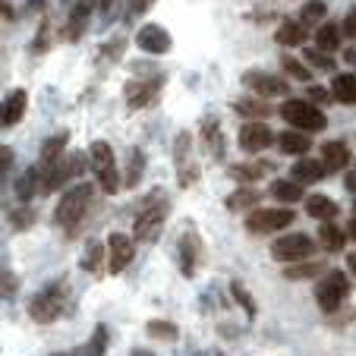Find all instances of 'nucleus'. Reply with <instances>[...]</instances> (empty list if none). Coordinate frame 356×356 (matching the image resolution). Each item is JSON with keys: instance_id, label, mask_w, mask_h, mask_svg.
Segmentation results:
<instances>
[{"instance_id": "nucleus-13", "label": "nucleus", "mask_w": 356, "mask_h": 356, "mask_svg": "<svg viewBox=\"0 0 356 356\" xmlns=\"http://www.w3.org/2000/svg\"><path fill=\"white\" fill-rule=\"evenodd\" d=\"M275 139L277 136L271 133L265 123H246V127L240 129V136H236V142H240L243 152H265Z\"/></svg>"}, {"instance_id": "nucleus-9", "label": "nucleus", "mask_w": 356, "mask_h": 356, "mask_svg": "<svg viewBox=\"0 0 356 356\" xmlns=\"http://www.w3.org/2000/svg\"><path fill=\"white\" fill-rule=\"evenodd\" d=\"M133 252H136L133 236L111 234L108 236V271H111V275H120V271L133 262Z\"/></svg>"}, {"instance_id": "nucleus-31", "label": "nucleus", "mask_w": 356, "mask_h": 356, "mask_svg": "<svg viewBox=\"0 0 356 356\" xmlns=\"http://www.w3.org/2000/svg\"><path fill=\"white\" fill-rule=\"evenodd\" d=\"M234 111L236 114H243V117H268L271 114V108H268V101H259V98H240V101H234Z\"/></svg>"}, {"instance_id": "nucleus-24", "label": "nucleus", "mask_w": 356, "mask_h": 356, "mask_svg": "<svg viewBox=\"0 0 356 356\" xmlns=\"http://www.w3.org/2000/svg\"><path fill=\"white\" fill-rule=\"evenodd\" d=\"M306 211H309L312 218H318V221L328 224L331 218L337 215V205L328 199V195H309V199H306Z\"/></svg>"}, {"instance_id": "nucleus-3", "label": "nucleus", "mask_w": 356, "mask_h": 356, "mask_svg": "<svg viewBox=\"0 0 356 356\" xmlns=\"http://www.w3.org/2000/svg\"><path fill=\"white\" fill-rule=\"evenodd\" d=\"M281 117L296 129H306V133H318L325 129V114L312 104V101H300V98H290L281 104Z\"/></svg>"}, {"instance_id": "nucleus-16", "label": "nucleus", "mask_w": 356, "mask_h": 356, "mask_svg": "<svg viewBox=\"0 0 356 356\" xmlns=\"http://www.w3.org/2000/svg\"><path fill=\"white\" fill-rule=\"evenodd\" d=\"M63 145H67V133L51 136V139L41 145V161H38V168L47 170V168H54V164H60V161H63Z\"/></svg>"}, {"instance_id": "nucleus-35", "label": "nucleus", "mask_w": 356, "mask_h": 356, "mask_svg": "<svg viewBox=\"0 0 356 356\" xmlns=\"http://www.w3.org/2000/svg\"><path fill=\"white\" fill-rule=\"evenodd\" d=\"M318 271H322L318 262H302V265H287L284 277H287V281H306V277H316Z\"/></svg>"}, {"instance_id": "nucleus-53", "label": "nucleus", "mask_w": 356, "mask_h": 356, "mask_svg": "<svg viewBox=\"0 0 356 356\" xmlns=\"http://www.w3.org/2000/svg\"><path fill=\"white\" fill-rule=\"evenodd\" d=\"M57 356H63V353H57Z\"/></svg>"}, {"instance_id": "nucleus-42", "label": "nucleus", "mask_w": 356, "mask_h": 356, "mask_svg": "<svg viewBox=\"0 0 356 356\" xmlns=\"http://www.w3.org/2000/svg\"><path fill=\"white\" fill-rule=\"evenodd\" d=\"M152 3H155V0H129V13H133V16L139 13L142 16L145 10H152Z\"/></svg>"}, {"instance_id": "nucleus-36", "label": "nucleus", "mask_w": 356, "mask_h": 356, "mask_svg": "<svg viewBox=\"0 0 356 356\" xmlns=\"http://www.w3.org/2000/svg\"><path fill=\"white\" fill-rule=\"evenodd\" d=\"M230 293H234V300L243 306V312H246V318H256V312H259V309H256V300L249 296V290L243 287L240 281H234V284H230Z\"/></svg>"}, {"instance_id": "nucleus-4", "label": "nucleus", "mask_w": 356, "mask_h": 356, "mask_svg": "<svg viewBox=\"0 0 356 356\" xmlns=\"http://www.w3.org/2000/svg\"><path fill=\"white\" fill-rule=\"evenodd\" d=\"M88 155H92V170H95V177H98L101 189H104V193H111V195L120 193V177H117L114 152H111L108 142H95Z\"/></svg>"}, {"instance_id": "nucleus-41", "label": "nucleus", "mask_w": 356, "mask_h": 356, "mask_svg": "<svg viewBox=\"0 0 356 356\" xmlns=\"http://www.w3.org/2000/svg\"><path fill=\"white\" fill-rule=\"evenodd\" d=\"M341 32L347 35V38H353V41H356V10H350V13H347V19H343Z\"/></svg>"}, {"instance_id": "nucleus-7", "label": "nucleus", "mask_w": 356, "mask_h": 356, "mask_svg": "<svg viewBox=\"0 0 356 356\" xmlns=\"http://www.w3.org/2000/svg\"><path fill=\"white\" fill-rule=\"evenodd\" d=\"M312 252H316V240L306 234H290L271 243V256L277 262H306Z\"/></svg>"}, {"instance_id": "nucleus-20", "label": "nucleus", "mask_w": 356, "mask_h": 356, "mask_svg": "<svg viewBox=\"0 0 356 356\" xmlns=\"http://www.w3.org/2000/svg\"><path fill=\"white\" fill-rule=\"evenodd\" d=\"M26 114V92L22 88H13L7 101H3V127H16Z\"/></svg>"}, {"instance_id": "nucleus-29", "label": "nucleus", "mask_w": 356, "mask_h": 356, "mask_svg": "<svg viewBox=\"0 0 356 356\" xmlns=\"http://www.w3.org/2000/svg\"><path fill=\"white\" fill-rule=\"evenodd\" d=\"M325 174H328V170H325V164H316V161L293 164V180L300 183V186H302V183H318Z\"/></svg>"}, {"instance_id": "nucleus-32", "label": "nucleus", "mask_w": 356, "mask_h": 356, "mask_svg": "<svg viewBox=\"0 0 356 356\" xmlns=\"http://www.w3.org/2000/svg\"><path fill=\"white\" fill-rule=\"evenodd\" d=\"M145 331H148V337H155V341H177V325L174 322H164V318H152V322L145 325Z\"/></svg>"}, {"instance_id": "nucleus-18", "label": "nucleus", "mask_w": 356, "mask_h": 356, "mask_svg": "<svg viewBox=\"0 0 356 356\" xmlns=\"http://www.w3.org/2000/svg\"><path fill=\"white\" fill-rule=\"evenodd\" d=\"M322 164L325 170H343L350 164V148L343 142H328L322 148Z\"/></svg>"}, {"instance_id": "nucleus-12", "label": "nucleus", "mask_w": 356, "mask_h": 356, "mask_svg": "<svg viewBox=\"0 0 356 356\" xmlns=\"http://www.w3.org/2000/svg\"><path fill=\"white\" fill-rule=\"evenodd\" d=\"M136 44H139L145 54H168V51H170V35H168V29H164V26L148 22V26L139 29Z\"/></svg>"}, {"instance_id": "nucleus-40", "label": "nucleus", "mask_w": 356, "mask_h": 356, "mask_svg": "<svg viewBox=\"0 0 356 356\" xmlns=\"http://www.w3.org/2000/svg\"><path fill=\"white\" fill-rule=\"evenodd\" d=\"M10 224H13V230H26V227H32V224H35V211H32V209H19V211H13V215H10Z\"/></svg>"}, {"instance_id": "nucleus-50", "label": "nucleus", "mask_w": 356, "mask_h": 356, "mask_svg": "<svg viewBox=\"0 0 356 356\" xmlns=\"http://www.w3.org/2000/svg\"><path fill=\"white\" fill-rule=\"evenodd\" d=\"M343 57H347V60H350V63H353V67H356V51H353V47H350V51H347V54H343Z\"/></svg>"}, {"instance_id": "nucleus-37", "label": "nucleus", "mask_w": 356, "mask_h": 356, "mask_svg": "<svg viewBox=\"0 0 356 356\" xmlns=\"http://www.w3.org/2000/svg\"><path fill=\"white\" fill-rule=\"evenodd\" d=\"M306 63H312L316 70H334V60L318 47H306Z\"/></svg>"}, {"instance_id": "nucleus-33", "label": "nucleus", "mask_w": 356, "mask_h": 356, "mask_svg": "<svg viewBox=\"0 0 356 356\" xmlns=\"http://www.w3.org/2000/svg\"><path fill=\"white\" fill-rule=\"evenodd\" d=\"M325 13H328V7H325L322 0H309V3L302 7V13H300V22L306 29H316V22H322Z\"/></svg>"}, {"instance_id": "nucleus-26", "label": "nucleus", "mask_w": 356, "mask_h": 356, "mask_svg": "<svg viewBox=\"0 0 356 356\" xmlns=\"http://www.w3.org/2000/svg\"><path fill=\"white\" fill-rule=\"evenodd\" d=\"M268 193L275 195L277 202H284V205H293V202L302 199V189H300V183L296 180H275Z\"/></svg>"}, {"instance_id": "nucleus-28", "label": "nucleus", "mask_w": 356, "mask_h": 356, "mask_svg": "<svg viewBox=\"0 0 356 356\" xmlns=\"http://www.w3.org/2000/svg\"><path fill=\"white\" fill-rule=\"evenodd\" d=\"M38 189H41V170H38V164H35L32 170H26V174L16 180V195H19L22 202H29Z\"/></svg>"}, {"instance_id": "nucleus-25", "label": "nucleus", "mask_w": 356, "mask_h": 356, "mask_svg": "<svg viewBox=\"0 0 356 356\" xmlns=\"http://www.w3.org/2000/svg\"><path fill=\"white\" fill-rule=\"evenodd\" d=\"M318 243H322L328 252H341L343 243H347V230H341L337 224H322V230H318Z\"/></svg>"}, {"instance_id": "nucleus-44", "label": "nucleus", "mask_w": 356, "mask_h": 356, "mask_svg": "<svg viewBox=\"0 0 356 356\" xmlns=\"http://www.w3.org/2000/svg\"><path fill=\"white\" fill-rule=\"evenodd\" d=\"M0 158H3V174H7V170H10V161H13V152H10V148H3V152H0Z\"/></svg>"}, {"instance_id": "nucleus-17", "label": "nucleus", "mask_w": 356, "mask_h": 356, "mask_svg": "<svg viewBox=\"0 0 356 356\" xmlns=\"http://www.w3.org/2000/svg\"><path fill=\"white\" fill-rule=\"evenodd\" d=\"M331 98L341 104H356V76L353 73H337L331 82Z\"/></svg>"}, {"instance_id": "nucleus-46", "label": "nucleus", "mask_w": 356, "mask_h": 356, "mask_svg": "<svg viewBox=\"0 0 356 356\" xmlns=\"http://www.w3.org/2000/svg\"><path fill=\"white\" fill-rule=\"evenodd\" d=\"M347 236H350V240H356V218L347 224Z\"/></svg>"}, {"instance_id": "nucleus-8", "label": "nucleus", "mask_w": 356, "mask_h": 356, "mask_svg": "<svg viewBox=\"0 0 356 356\" xmlns=\"http://www.w3.org/2000/svg\"><path fill=\"white\" fill-rule=\"evenodd\" d=\"M86 209H88V186H73L57 202L54 221L60 224V227H76V224L82 221V215H86Z\"/></svg>"}, {"instance_id": "nucleus-51", "label": "nucleus", "mask_w": 356, "mask_h": 356, "mask_svg": "<svg viewBox=\"0 0 356 356\" xmlns=\"http://www.w3.org/2000/svg\"><path fill=\"white\" fill-rule=\"evenodd\" d=\"M353 211H356V202H353Z\"/></svg>"}, {"instance_id": "nucleus-14", "label": "nucleus", "mask_w": 356, "mask_h": 356, "mask_svg": "<svg viewBox=\"0 0 356 356\" xmlns=\"http://www.w3.org/2000/svg\"><path fill=\"white\" fill-rule=\"evenodd\" d=\"M95 3H98V0H76V3H73L70 19H67V29H63L67 41H79L82 38V32H86V26H88V16H92Z\"/></svg>"}, {"instance_id": "nucleus-5", "label": "nucleus", "mask_w": 356, "mask_h": 356, "mask_svg": "<svg viewBox=\"0 0 356 356\" xmlns=\"http://www.w3.org/2000/svg\"><path fill=\"white\" fill-rule=\"evenodd\" d=\"M293 211L290 209H252L246 215V230L249 234H277V230L293 224Z\"/></svg>"}, {"instance_id": "nucleus-34", "label": "nucleus", "mask_w": 356, "mask_h": 356, "mask_svg": "<svg viewBox=\"0 0 356 356\" xmlns=\"http://www.w3.org/2000/svg\"><path fill=\"white\" fill-rule=\"evenodd\" d=\"M142 170H145V155H142L139 148H133V152H129V174H127V180H123V186L133 189L136 183L142 180Z\"/></svg>"}, {"instance_id": "nucleus-21", "label": "nucleus", "mask_w": 356, "mask_h": 356, "mask_svg": "<svg viewBox=\"0 0 356 356\" xmlns=\"http://www.w3.org/2000/svg\"><path fill=\"white\" fill-rule=\"evenodd\" d=\"M271 168H275V164H268V161H249V164L230 168V177H234V180H243V183H256V180H262Z\"/></svg>"}, {"instance_id": "nucleus-38", "label": "nucleus", "mask_w": 356, "mask_h": 356, "mask_svg": "<svg viewBox=\"0 0 356 356\" xmlns=\"http://www.w3.org/2000/svg\"><path fill=\"white\" fill-rule=\"evenodd\" d=\"M281 63H284V70H287L293 79H300V82H309L312 79V73H309V67H302L300 60H293V57H281Z\"/></svg>"}, {"instance_id": "nucleus-49", "label": "nucleus", "mask_w": 356, "mask_h": 356, "mask_svg": "<svg viewBox=\"0 0 356 356\" xmlns=\"http://www.w3.org/2000/svg\"><path fill=\"white\" fill-rule=\"evenodd\" d=\"M114 3H117V0H98V7H101V10H111Z\"/></svg>"}, {"instance_id": "nucleus-23", "label": "nucleus", "mask_w": 356, "mask_h": 356, "mask_svg": "<svg viewBox=\"0 0 356 356\" xmlns=\"http://www.w3.org/2000/svg\"><path fill=\"white\" fill-rule=\"evenodd\" d=\"M259 199H262V193L259 189H236V193H230L227 195V205L230 211H249V209H256L259 205Z\"/></svg>"}, {"instance_id": "nucleus-39", "label": "nucleus", "mask_w": 356, "mask_h": 356, "mask_svg": "<svg viewBox=\"0 0 356 356\" xmlns=\"http://www.w3.org/2000/svg\"><path fill=\"white\" fill-rule=\"evenodd\" d=\"M104 350H108V328L104 325H98L92 334V347H88V353L92 356H104Z\"/></svg>"}, {"instance_id": "nucleus-19", "label": "nucleus", "mask_w": 356, "mask_h": 356, "mask_svg": "<svg viewBox=\"0 0 356 356\" xmlns=\"http://www.w3.org/2000/svg\"><path fill=\"white\" fill-rule=\"evenodd\" d=\"M277 145H281L284 155H306L312 148V142L300 133V129H287V133L277 136Z\"/></svg>"}, {"instance_id": "nucleus-45", "label": "nucleus", "mask_w": 356, "mask_h": 356, "mask_svg": "<svg viewBox=\"0 0 356 356\" xmlns=\"http://www.w3.org/2000/svg\"><path fill=\"white\" fill-rule=\"evenodd\" d=\"M347 189H350V193H356V170H350V174H347Z\"/></svg>"}, {"instance_id": "nucleus-11", "label": "nucleus", "mask_w": 356, "mask_h": 356, "mask_svg": "<svg viewBox=\"0 0 356 356\" xmlns=\"http://www.w3.org/2000/svg\"><path fill=\"white\" fill-rule=\"evenodd\" d=\"M164 86V76H155V79H133L127 86V104L129 108H145V104H152V101L158 98V92H161Z\"/></svg>"}, {"instance_id": "nucleus-47", "label": "nucleus", "mask_w": 356, "mask_h": 356, "mask_svg": "<svg viewBox=\"0 0 356 356\" xmlns=\"http://www.w3.org/2000/svg\"><path fill=\"white\" fill-rule=\"evenodd\" d=\"M129 356H155V353H152V350H142V347H136Z\"/></svg>"}, {"instance_id": "nucleus-52", "label": "nucleus", "mask_w": 356, "mask_h": 356, "mask_svg": "<svg viewBox=\"0 0 356 356\" xmlns=\"http://www.w3.org/2000/svg\"><path fill=\"white\" fill-rule=\"evenodd\" d=\"M215 356H224V353H215Z\"/></svg>"}, {"instance_id": "nucleus-30", "label": "nucleus", "mask_w": 356, "mask_h": 356, "mask_svg": "<svg viewBox=\"0 0 356 356\" xmlns=\"http://www.w3.org/2000/svg\"><path fill=\"white\" fill-rule=\"evenodd\" d=\"M104 252H108V249L101 246L98 240H92L86 249V256H82V268H86L88 275H101V265H108L104 262Z\"/></svg>"}, {"instance_id": "nucleus-27", "label": "nucleus", "mask_w": 356, "mask_h": 356, "mask_svg": "<svg viewBox=\"0 0 356 356\" xmlns=\"http://www.w3.org/2000/svg\"><path fill=\"white\" fill-rule=\"evenodd\" d=\"M316 47H318V51H325V54L337 51V47H341V26H334V22H325V26L316 32Z\"/></svg>"}, {"instance_id": "nucleus-6", "label": "nucleus", "mask_w": 356, "mask_h": 356, "mask_svg": "<svg viewBox=\"0 0 356 356\" xmlns=\"http://www.w3.org/2000/svg\"><path fill=\"white\" fill-rule=\"evenodd\" d=\"M347 293H350V284L341 271H325V277L316 284V300L325 312L341 309V302L347 300Z\"/></svg>"}, {"instance_id": "nucleus-22", "label": "nucleus", "mask_w": 356, "mask_h": 356, "mask_svg": "<svg viewBox=\"0 0 356 356\" xmlns=\"http://www.w3.org/2000/svg\"><path fill=\"white\" fill-rule=\"evenodd\" d=\"M275 41H277V44H284V47H296V44H302V41H306V26H302V22H290V19H284V22H281V29H277V35H275Z\"/></svg>"}, {"instance_id": "nucleus-15", "label": "nucleus", "mask_w": 356, "mask_h": 356, "mask_svg": "<svg viewBox=\"0 0 356 356\" xmlns=\"http://www.w3.org/2000/svg\"><path fill=\"white\" fill-rule=\"evenodd\" d=\"M195 262H199V236L183 234V240H180V271L186 277H193L195 275Z\"/></svg>"}, {"instance_id": "nucleus-48", "label": "nucleus", "mask_w": 356, "mask_h": 356, "mask_svg": "<svg viewBox=\"0 0 356 356\" xmlns=\"http://www.w3.org/2000/svg\"><path fill=\"white\" fill-rule=\"evenodd\" d=\"M347 265H350V271L356 275V252H350V256H347Z\"/></svg>"}, {"instance_id": "nucleus-1", "label": "nucleus", "mask_w": 356, "mask_h": 356, "mask_svg": "<svg viewBox=\"0 0 356 356\" xmlns=\"http://www.w3.org/2000/svg\"><path fill=\"white\" fill-rule=\"evenodd\" d=\"M164 221H168V202H164L161 195L155 193L139 209V215H136V221H133V240L155 243L158 234H161V227H164Z\"/></svg>"}, {"instance_id": "nucleus-43", "label": "nucleus", "mask_w": 356, "mask_h": 356, "mask_svg": "<svg viewBox=\"0 0 356 356\" xmlns=\"http://www.w3.org/2000/svg\"><path fill=\"white\" fill-rule=\"evenodd\" d=\"M309 98H312V101H316V104H325V101H328V98H331V95H328V92H325V88H322V86H312V88H309Z\"/></svg>"}, {"instance_id": "nucleus-2", "label": "nucleus", "mask_w": 356, "mask_h": 356, "mask_svg": "<svg viewBox=\"0 0 356 356\" xmlns=\"http://www.w3.org/2000/svg\"><path fill=\"white\" fill-rule=\"evenodd\" d=\"M63 306H67V284L57 281V284H51V287L38 290V293L32 296L29 316H32L38 325H51L63 316Z\"/></svg>"}, {"instance_id": "nucleus-10", "label": "nucleus", "mask_w": 356, "mask_h": 356, "mask_svg": "<svg viewBox=\"0 0 356 356\" xmlns=\"http://www.w3.org/2000/svg\"><path fill=\"white\" fill-rule=\"evenodd\" d=\"M243 86L252 88L259 98H277V95H287V88H290L287 82L281 79V76L259 73V70H249V73L243 76Z\"/></svg>"}]
</instances>
